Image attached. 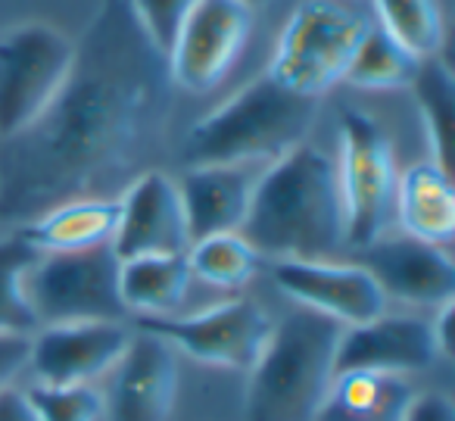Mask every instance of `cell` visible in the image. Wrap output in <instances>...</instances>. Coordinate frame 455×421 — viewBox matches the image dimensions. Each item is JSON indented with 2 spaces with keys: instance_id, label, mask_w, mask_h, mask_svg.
Wrapping results in <instances>:
<instances>
[{
  "instance_id": "1",
  "label": "cell",
  "mask_w": 455,
  "mask_h": 421,
  "mask_svg": "<svg viewBox=\"0 0 455 421\" xmlns=\"http://www.w3.org/2000/svg\"><path fill=\"white\" fill-rule=\"evenodd\" d=\"M169 57L132 0H100L63 88L28 128L0 141V225L82 197H119L163 144L175 101Z\"/></svg>"
},
{
  "instance_id": "2",
  "label": "cell",
  "mask_w": 455,
  "mask_h": 421,
  "mask_svg": "<svg viewBox=\"0 0 455 421\" xmlns=\"http://www.w3.org/2000/svg\"><path fill=\"white\" fill-rule=\"evenodd\" d=\"M243 238L259 256L328 259L347 244L337 166L322 147L297 144L256 178Z\"/></svg>"
},
{
  "instance_id": "3",
  "label": "cell",
  "mask_w": 455,
  "mask_h": 421,
  "mask_svg": "<svg viewBox=\"0 0 455 421\" xmlns=\"http://www.w3.org/2000/svg\"><path fill=\"white\" fill-rule=\"evenodd\" d=\"M318 101L259 76L194 122L181 141L184 169L194 166H259L303 144L315 125Z\"/></svg>"
},
{
  "instance_id": "4",
  "label": "cell",
  "mask_w": 455,
  "mask_h": 421,
  "mask_svg": "<svg viewBox=\"0 0 455 421\" xmlns=\"http://www.w3.org/2000/svg\"><path fill=\"white\" fill-rule=\"evenodd\" d=\"M340 334L343 325L303 306L275 321L247 371L243 421H315L337 375Z\"/></svg>"
},
{
  "instance_id": "5",
  "label": "cell",
  "mask_w": 455,
  "mask_h": 421,
  "mask_svg": "<svg viewBox=\"0 0 455 421\" xmlns=\"http://www.w3.org/2000/svg\"><path fill=\"white\" fill-rule=\"evenodd\" d=\"M371 20L334 0H303L281 28L268 76L303 97H322L343 82Z\"/></svg>"
},
{
  "instance_id": "6",
  "label": "cell",
  "mask_w": 455,
  "mask_h": 421,
  "mask_svg": "<svg viewBox=\"0 0 455 421\" xmlns=\"http://www.w3.org/2000/svg\"><path fill=\"white\" fill-rule=\"evenodd\" d=\"M337 188L343 203L347 244L365 250L384 238L396 209V157L387 132L362 109L340 113V163Z\"/></svg>"
},
{
  "instance_id": "7",
  "label": "cell",
  "mask_w": 455,
  "mask_h": 421,
  "mask_svg": "<svg viewBox=\"0 0 455 421\" xmlns=\"http://www.w3.org/2000/svg\"><path fill=\"white\" fill-rule=\"evenodd\" d=\"M113 244L82 253H41L26 275V294L38 328L66 321H128L119 294Z\"/></svg>"
},
{
  "instance_id": "8",
  "label": "cell",
  "mask_w": 455,
  "mask_h": 421,
  "mask_svg": "<svg viewBox=\"0 0 455 421\" xmlns=\"http://www.w3.org/2000/svg\"><path fill=\"white\" fill-rule=\"evenodd\" d=\"M76 41L51 22H20L0 32V141L28 128L57 97Z\"/></svg>"
},
{
  "instance_id": "9",
  "label": "cell",
  "mask_w": 455,
  "mask_h": 421,
  "mask_svg": "<svg viewBox=\"0 0 455 421\" xmlns=\"http://www.w3.org/2000/svg\"><path fill=\"white\" fill-rule=\"evenodd\" d=\"M275 321L259 303L225 300L196 315H156V319H134L132 328L165 340L175 352H184L194 362L209 368L250 371L272 334Z\"/></svg>"
},
{
  "instance_id": "10",
  "label": "cell",
  "mask_w": 455,
  "mask_h": 421,
  "mask_svg": "<svg viewBox=\"0 0 455 421\" xmlns=\"http://www.w3.org/2000/svg\"><path fill=\"white\" fill-rule=\"evenodd\" d=\"M253 32V7L241 0H200L175 45L169 47L172 85L188 94H209L241 60Z\"/></svg>"
},
{
  "instance_id": "11",
  "label": "cell",
  "mask_w": 455,
  "mask_h": 421,
  "mask_svg": "<svg viewBox=\"0 0 455 421\" xmlns=\"http://www.w3.org/2000/svg\"><path fill=\"white\" fill-rule=\"evenodd\" d=\"M275 284L303 309L353 328L387 312V296L365 265L331 259H275Z\"/></svg>"
},
{
  "instance_id": "12",
  "label": "cell",
  "mask_w": 455,
  "mask_h": 421,
  "mask_svg": "<svg viewBox=\"0 0 455 421\" xmlns=\"http://www.w3.org/2000/svg\"><path fill=\"white\" fill-rule=\"evenodd\" d=\"M134 328L128 321H66L44 325L32 334L28 368L47 387L94 384L109 375L132 344Z\"/></svg>"
},
{
  "instance_id": "13",
  "label": "cell",
  "mask_w": 455,
  "mask_h": 421,
  "mask_svg": "<svg viewBox=\"0 0 455 421\" xmlns=\"http://www.w3.org/2000/svg\"><path fill=\"white\" fill-rule=\"evenodd\" d=\"M181 387L178 352L134 328L132 344L109 371L103 415L109 421H169Z\"/></svg>"
},
{
  "instance_id": "14",
  "label": "cell",
  "mask_w": 455,
  "mask_h": 421,
  "mask_svg": "<svg viewBox=\"0 0 455 421\" xmlns=\"http://www.w3.org/2000/svg\"><path fill=\"white\" fill-rule=\"evenodd\" d=\"M190 231L178 182L163 169H144L119 194V228L113 250L119 259L150 253H188Z\"/></svg>"
},
{
  "instance_id": "15",
  "label": "cell",
  "mask_w": 455,
  "mask_h": 421,
  "mask_svg": "<svg viewBox=\"0 0 455 421\" xmlns=\"http://www.w3.org/2000/svg\"><path fill=\"white\" fill-rule=\"evenodd\" d=\"M362 253H365L362 265L371 271L384 296L436 309L443 303H452L455 263L446 247L424 244V240L409 238V234H399V238L384 234Z\"/></svg>"
},
{
  "instance_id": "16",
  "label": "cell",
  "mask_w": 455,
  "mask_h": 421,
  "mask_svg": "<svg viewBox=\"0 0 455 421\" xmlns=\"http://www.w3.org/2000/svg\"><path fill=\"white\" fill-rule=\"evenodd\" d=\"M440 359L430 321L415 315H378L365 325L343 328L337 346V371L362 368L384 375L424 371Z\"/></svg>"
},
{
  "instance_id": "17",
  "label": "cell",
  "mask_w": 455,
  "mask_h": 421,
  "mask_svg": "<svg viewBox=\"0 0 455 421\" xmlns=\"http://www.w3.org/2000/svg\"><path fill=\"white\" fill-rule=\"evenodd\" d=\"M256 166H194L184 169L181 190L190 244L212 234L241 231L256 188Z\"/></svg>"
},
{
  "instance_id": "18",
  "label": "cell",
  "mask_w": 455,
  "mask_h": 421,
  "mask_svg": "<svg viewBox=\"0 0 455 421\" xmlns=\"http://www.w3.org/2000/svg\"><path fill=\"white\" fill-rule=\"evenodd\" d=\"M119 228V197H82L66 200L16 228L38 253H82L113 244Z\"/></svg>"
},
{
  "instance_id": "19",
  "label": "cell",
  "mask_w": 455,
  "mask_h": 421,
  "mask_svg": "<svg viewBox=\"0 0 455 421\" xmlns=\"http://www.w3.org/2000/svg\"><path fill=\"white\" fill-rule=\"evenodd\" d=\"M393 219L409 238L449 247L455 238V190L449 172L434 159L409 166L399 175Z\"/></svg>"
},
{
  "instance_id": "20",
  "label": "cell",
  "mask_w": 455,
  "mask_h": 421,
  "mask_svg": "<svg viewBox=\"0 0 455 421\" xmlns=\"http://www.w3.org/2000/svg\"><path fill=\"white\" fill-rule=\"evenodd\" d=\"M418 390L405 375L347 368L337 371L315 421H403Z\"/></svg>"
},
{
  "instance_id": "21",
  "label": "cell",
  "mask_w": 455,
  "mask_h": 421,
  "mask_svg": "<svg viewBox=\"0 0 455 421\" xmlns=\"http://www.w3.org/2000/svg\"><path fill=\"white\" fill-rule=\"evenodd\" d=\"M190 265L184 253H150V256L122 259L119 294L128 315L156 319L172 315L190 290Z\"/></svg>"
},
{
  "instance_id": "22",
  "label": "cell",
  "mask_w": 455,
  "mask_h": 421,
  "mask_svg": "<svg viewBox=\"0 0 455 421\" xmlns=\"http://www.w3.org/2000/svg\"><path fill=\"white\" fill-rule=\"evenodd\" d=\"M415 91L418 113L427 134L430 159L440 163L446 172H452V138H455V76L443 57L421 60L415 82L409 85Z\"/></svg>"
},
{
  "instance_id": "23",
  "label": "cell",
  "mask_w": 455,
  "mask_h": 421,
  "mask_svg": "<svg viewBox=\"0 0 455 421\" xmlns=\"http://www.w3.org/2000/svg\"><path fill=\"white\" fill-rule=\"evenodd\" d=\"M421 60L411 57L393 35H387L378 22L371 20L368 32L362 35L359 47L353 53L343 82H349L353 88L365 91H393V88H409L418 76Z\"/></svg>"
},
{
  "instance_id": "24",
  "label": "cell",
  "mask_w": 455,
  "mask_h": 421,
  "mask_svg": "<svg viewBox=\"0 0 455 421\" xmlns=\"http://www.w3.org/2000/svg\"><path fill=\"white\" fill-rule=\"evenodd\" d=\"M184 256H188L190 275L225 290L247 287L259 271V253L253 250V244L241 231H225L194 240Z\"/></svg>"
},
{
  "instance_id": "25",
  "label": "cell",
  "mask_w": 455,
  "mask_h": 421,
  "mask_svg": "<svg viewBox=\"0 0 455 421\" xmlns=\"http://www.w3.org/2000/svg\"><path fill=\"white\" fill-rule=\"evenodd\" d=\"M374 22L393 35L411 57H440L446 32L436 0H374Z\"/></svg>"
},
{
  "instance_id": "26",
  "label": "cell",
  "mask_w": 455,
  "mask_h": 421,
  "mask_svg": "<svg viewBox=\"0 0 455 421\" xmlns=\"http://www.w3.org/2000/svg\"><path fill=\"white\" fill-rule=\"evenodd\" d=\"M41 253L28 247L20 234L0 238V331L7 334H35L38 319L26 294V275Z\"/></svg>"
},
{
  "instance_id": "27",
  "label": "cell",
  "mask_w": 455,
  "mask_h": 421,
  "mask_svg": "<svg viewBox=\"0 0 455 421\" xmlns=\"http://www.w3.org/2000/svg\"><path fill=\"white\" fill-rule=\"evenodd\" d=\"M28 396H32V402L38 406L44 421H107L103 393L94 384H76V387L35 384L28 390Z\"/></svg>"
},
{
  "instance_id": "28",
  "label": "cell",
  "mask_w": 455,
  "mask_h": 421,
  "mask_svg": "<svg viewBox=\"0 0 455 421\" xmlns=\"http://www.w3.org/2000/svg\"><path fill=\"white\" fill-rule=\"evenodd\" d=\"M196 4L200 0H132V10L138 16L140 28L147 32V38L163 53H169V47L178 38V28L184 26V20Z\"/></svg>"
},
{
  "instance_id": "29",
  "label": "cell",
  "mask_w": 455,
  "mask_h": 421,
  "mask_svg": "<svg viewBox=\"0 0 455 421\" xmlns=\"http://www.w3.org/2000/svg\"><path fill=\"white\" fill-rule=\"evenodd\" d=\"M28 352H32V334L0 331V387H10L28 368Z\"/></svg>"
},
{
  "instance_id": "30",
  "label": "cell",
  "mask_w": 455,
  "mask_h": 421,
  "mask_svg": "<svg viewBox=\"0 0 455 421\" xmlns=\"http://www.w3.org/2000/svg\"><path fill=\"white\" fill-rule=\"evenodd\" d=\"M403 421H455V402L446 393H415Z\"/></svg>"
},
{
  "instance_id": "31",
  "label": "cell",
  "mask_w": 455,
  "mask_h": 421,
  "mask_svg": "<svg viewBox=\"0 0 455 421\" xmlns=\"http://www.w3.org/2000/svg\"><path fill=\"white\" fill-rule=\"evenodd\" d=\"M0 421H44V418H41L28 390H20L16 384H10V387H0Z\"/></svg>"
},
{
  "instance_id": "32",
  "label": "cell",
  "mask_w": 455,
  "mask_h": 421,
  "mask_svg": "<svg viewBox=\"0 0 455 421\" xmlns=\"http://www.w3.org/2000/svg\"><path fill=\"white\" fill-rule=\"evenodd\" d=\"M452 315H455V303H443L436 319H430L440 356H452Z\"/></svg>"
},
{
  "instance_id": "33",
  "label": "cell",
  "mask_w": 455,
  "mask_h": 421,
  "mask_svg": "<svg viewBox=\"0 0 455 421\" xmlns=\"http://www.w3.org/2000/svg\"><path fill=\"white\" fill-rule=\"evenodd\" d=\"M241 4H247V7H262V4H268V0H241Z\"/></svg>"
}]
</instances>
